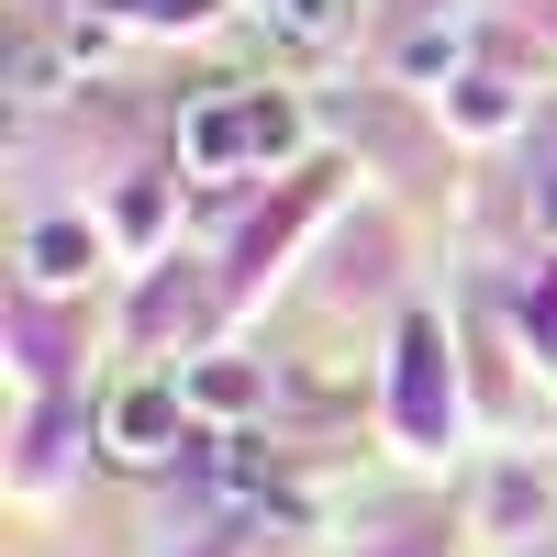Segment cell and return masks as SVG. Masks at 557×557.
I'll return each instance as SVG.
<instances>
[{
    "label": "cell",
    "mask_w": 557,
    "mask_h": 557,
    "mask_svg": "<svg viewBox=\"0 0 557 557\" xmlns=\"http://www.w3.org/2000/svg\"><path fill=\"white\" fill-rule=\"evenodd\" d=\"M12 89H23V101H57V57H45V45H23V57H12Z\"/></svg>",
    "instance_id": "obj_6"
},
{
    "label": "cell",
    "mask_w": 557,
    "mask_h": 557,
    "mask_svg": "<svg viewBox=\"0 0 557 557\" xmlns=\"http://www.w3.org/2000/svg\"><path fill=\"white\" fill-rule=\"evenodd\" d=\"M278 23H290L301 45H335L346 34V0H278Z\"/></svg>",
    "instance_id": "obj_4"
},
{
    "label": "cell",
    "mask_w": 557,
    "mask_h": 557,
    "mask_svg": "<svg viewBox=\"0 0 557 557\" xmlns=\"http://www.w3.org/2000/svg\"><path fill=\"white\" fill-rule=\"evenodd\" d=\"M178 157H190L201 178H223L235 157H257V123H246V101H201L190 123H178Z\"/></svg>",
    "instance_id": "obj_1"
},
{
    "label": "cell",
    "mask_w": 557,
    "mask_h": 557,
    "mask_svg": "<svg viewBox=\"0 0 557 557\" xmlns=\"http://www.w3.org/2000/svg\"><path fill=\"white\" fill-rule=\"evenodd\" d=\"M401 67H412V78H435V67H457V23H424V34L401 45Z\"/></svg>",
    "instance_id": "obj_5"
},
{
    "label": "cell",
    "mask_w": 557,
    "mask_h": 557,
    "mask_svg": "<svg viewBox=\"0 0 557 557\" xmlns=\"http://www.w3.org/2000/svg\"><path fill=\"white\" fill-rule=\"evenodd\" d=\"M168 435H178V391H123L112 401V457H168Z\"/></svg>",
    "instance_id": "obj_2"
},
{
    "label": "cell",
    "mask_w": 557,
    "mask_h": 557,
    "mask_svg": "<svg viewBox=\"0 0 557 557\" xmlns=\"http://www.w3.org/2000/svg\"><path fill=\"white\" fill-rule=\"evenodd\" d=\"M535 346L557 357V278H546V312H535Z\"/></svg>",
    "instance_id": "obj_7"
},
{
    "label": "cell",
    "mask_w": 557,
    "mask_h": 557,
    "mask_svg": "<svg viewBox=\"0 0 557 557\" xmlns=\"http://www.w3.org/2000/svg\"><path fill=\"white\" fill-rule=\"evenodd\" d=\"M23 268L45 278V290H67V278H89V268H101V246H89V223H34V235H23Z\"/></svg>",
    "instance_id": "obj_3"
}]
</instances>
